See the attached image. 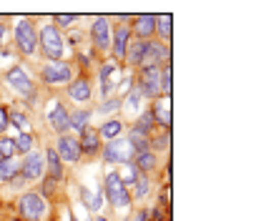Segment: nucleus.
Listing matches in <instances>:
<instances>
[{
	"label": "nucleus",
	"instance_id": "nucleus-35",
	"mask_svg": "<svg viewBox=\"0 0 261 221\" xmlns=\"http://www.w3.org/2000/svg\"><path fill=\"white\" fill-rule=\"evenodd\" d=\"M8 124H15V126L20 128V133H28V118L23 113H10L8 116Z\"/></svg>",
	"mask_w": 261,
	"mask_h": 221
},
{
	"label": "nucleus",
	"instance_id": "nucleus-30",
	"mask_svg": "<svg viewBox=\"0 0 261 221\" xmlns=\"http://www.w3.org/2000/svg\"><path fill=\"white\" fill-rule=\"evenodd\" d=\"M141 91H130V93H126V101H121V106H126V111H130V113H136L138 111V106H141Z\"/></svg>",
	"mask_w": 261,
	"mask_h": 221
},
{
	"label": "nucleus",
	"instance_id": "nucleus-16",
	"mask_svg": "<svg viewBox=\"0 0 261 221\" xmlns=\"http://www.w3.org/2000/svg\"><path fill=\"white\" fill-rule=\"evenodd\" d=\"M68 95H70L73 101H78V103L91 101V95H93V86H91V81H86V78H75V81L68 86Z\"/></svg>",
	"mask_w": 261,
	"mask_h": 221
},
{
	"label": "nucleus",
	"instance_id": "nucleus-27",
	"mask_svg": "<svg viewBox=\"0 0 261 221\" xmlns=\"http://www.w3.org/2000/svg\"><path fill=\"white\" fill-rule=\"evenodd\" d=\"M153 124H156V121H153V113H151V111H143V113H141V118L136 121L133 131H138V133L148 136V133H151V128H153Z\"/></svg>",
	"mask_w": 261,
	"mask_h": 221
},
{
	"label": "nucleus",
	"instance_id": "nucleus-22",
	"mask_svg": "<svg viewBox=\"0 0 261 221\" xmlns=\"http://www.w3.org/2000/svg\"><path fill=\"white\" fill-rule=\"evenodd\" d=\"M18 171H20L18 158H0V181H10V179H15Z\"/></svg>",
	"mask_w": 261,
	"mask_h": 221
},
{
	"label": "nucleus",
	"instance_id": "nucleus-25",
	"mask_svg": "<svg viewBox=\"0 0 261 221\" xmlns=\"http://www.w3.org/2000/svg\"><path fill=\"white\" fill-rule=\"evenodd\" d=\"M126 61L128 65H141L143 63V43H130L128 48H126Z\"/></svg>",
	"mask_w": 261,
	"mask_h": 221
},
{
	"label": "nucleus",
	"instance_id": "nucleus-42",
	"mask_svg": "<svg viewBox=\"0 0 261 221\" xmlns=\"http://www.w3.org/2000/svg\"><path fill=\"white\" fill-rule=\"evenodd\" d=\"M70 221H81V219H75V216H73V214H70Z\"/></svg>",
	"mask_w": 261,
	"mask_h": 221
},
{
	"label": "nucleus",
	"instance_id": "nucleus-14",
	"mask_svg": "<svg viewBox=\"0 0 261 221\" xmlns=\"http://www.w3.org/2000/svg\"><path fill=\"white\" fill-rule=\"evenodd\" d=\"M78 146H81V154H98L100 151V136H98L96 128H83L81 131V138H78Z\"/></svg>",
	"mask_w": 261,
	"mask_h": 221
},
{
	"label": "nucleus",
	"instance_id": "nucleus-11",
	"mask_svg": "<svg viewBox=\"0 0 261 221\" xmlns=\"http://www.w3.org/2000/svg\"><path fill=\"white\" fill-rule=\"evenodd\" d=\"M91 38H93V45L98 51H108L111 48V26H108V18L98 15L91 26Z\"/></svg>",
	"mask_w": 261,
	"mask_h": 221
},
{
	"label": "nucleus",
	"instance_id": "nucleus-13",
	"mask_svg": "<svg viewBox=\"0 0 261 221\" xmlns=\"http://www.w3.org/2000/svg\"><path fill=\"white\" fill-rule=\"evenodd\" d=\"M48 124L53 131H58L61 136H63L65 131L70 128V121H68V111H65L63 103H53L50 108H48Z\"/></svg>",
	"mask_w": 261,
	"mask_h": 221
},
{
	"label": "nucleus",
	"instance_id": "nucleus-6",
	"mask_svg": "<svg viewBox=\"0 0 261 221\" xmlns=\"http://www.w3.org/2000/svg\"><path fill=\"white\" fill-rule=\"evenodd\" d=\"M138 91L143 98H159L161 93V68L159 65H146L141 78H138Z\"/></svg>",
	"mask_w": 261,
	"mask_h": 221
},
{
	"label": "nucleus",
	"instance_id": "nucleus-4",
	"mask_svg": "<svg viewBox=\"0 0 261 221\" xmlns=\"http://www.w3.org/2000/svg\"><path fill=\"white\" fill-rule=\"evenodd\" d=\"M45 211H48V206H45L43 193H38V191L23 193V199H20V216L25 221H40L45 216Z\"/></svg>",
	"mask_w": 261,
	"mask_h": 221
},
{
	"label": "nucleus",
	"instance_id": "nucleus-38",
	"mask_svg": "<svg viewBox=\"0 0 261 221\" xmlns=\"http://www.w3.org/2000/svg\"><path fill=\"white\" fill-rule=\"evenodd\" d=\"M8 128V111L5 108H0V133Z\"/></svg>",
	"mask_w": 261,
	"mask_h": 221
},
{
	"label": "nucleus",
	"instance_id": "nucleus-37",
	"mask_svg": "<svg viewBox=\"0 0 261 221\" xmlns=\"http://www.w3.org/2000/svg\"><path fill=\"white\" fill-rule=\"evenodd\" d=\"M116 108H121V98H113V101H103V103H100V111H103V113L116 111Z\"/></svg>",
	"mask_w": 261,
	"mask_h": 221
},
{
	"label": "nucleus",
	"instance_id": "nucleus-12",
	"mask_svg": "<svg viewBox=\"0 0 261 221\" xmlns=\"http://www.w3.org/2000/svg\"><path fill=\"white\" fill-rule=\"evenodd\" d=\"M151 61V65L156 63H163L168 65V58H171V53H168V48L163 45V43H156V40H146L143 43V61Z\"/></svg>",
	"mask_w": 261,
	"mask_h": 221
},
{
	"label": "nucleus",
	"instance_id": "nucleus-41",
	"mask_svg": "<svg viewBox=\"0 0 261 221\" xmlns=\"http://www.w3.org/2000/svg\"><path fill=\"white\" fill-rule=\"evenodd\" d=\"M53 184H56V181H45V189L43 191H45V193H50V191H53Z\"/></svg>",
	"mask_w": 261,
	"mask_h": 221
},
{
	"label": "nucleus",
	"instance_id": "nucleus-43",
	"mask_svg": "<svg viewBox=\"0 0 261 221\" xmlns=\"http://www.w3.org/2000/svg\"><path fill=\"white\" fill-rule=\"evenodd\" d=\"M96 221H108V219H103V216H98V219Z\"/></svg>",
	"mask_w": 261,
	"mask_h": 221
},
{
	"label": "nucleus",
	"instance_id": "nucleus-32",
	"mask_svg": "<svg viewBox=\"0 0 261 221\" xmlns=\"http://www.w3.org/2000/svg\"><path fill=\"white\" fill-rule=\"evenodd\" d=\"M133 189H136V199H143V196L148 193V189H151V179H148L146 174H141L138 181L133 184Z\"/></svg>",
	"mask_w": 261,
	"mask_h": 221
},
{
	"label": "nucleus",
	"instance_id": "nucleus-8",
	"mask_svg": "<svg viewBox=\"0 0 261 221\" xmlns=\"http://www.w3.org/2000/svg\"><path fill=\"white\" fill-rule=\"evenodd\" d=\"M5 81L10 83V88H15L18 93L25 95L28 101L33 98V81H31V76L25 73V68H20V65L10 68V70L5 73Z\"/></svg>",
	"mask_w": 261,
	"mask_h": 221
},
{
	"label": "nucleus",
	"instance_id": "nucleus-36",
	"mask_svg": "<svg viewBox=\"0 0 261 221\" xmlns=\"http://www.w3.org/2000/svg\"><path fill=\"white\" fill-rule=\"evenodd\" d=\"M75 20H78V15H68V13L56 15V28H68V26H73Z\"/></svg>",
	"mask_w": 261,
	"mask_h": 221
},
{
	"label": "nucleus",
	"instance_id": "nucleus-29",
	"mask_svg": "<svg viewBox=\"0 0 261 221\" xmlns=\"http://www.w3.org/2000/svg\"><path fill=\"white\" fill-rule=\"evenodd\" d=\"M13 143H15V154L20 151V154L28 156V154L33 151V136L31 133H18V136L13 138Z\"/></svg>",
	"mask_w": 261,
	"mask_h": 221
},
{
	"label": "nucleus",
	"instance_id": "nucleus-2",
	"mask_svg": "<svg viewBox=\"0 0 261 221\" xmlns=\"http://www.w3.org/2000/svg\"><path fill=\"white\" fill-rule=\"evenodd\" d=\"M15 43H18V48H20L23 56H33L38 51V31H35L33 20L20 18L15 23Z\"/></svg>",
	"mask_w": 261,
	"mask_h": 221
},
{
	"label": "nucleus",
	"instance_id": "nucleus-18",
	"mask_svg": "<svg viewBox=\"0 0 261 221\" xmlns=\"http://www.w3.org/2000/svg\"><path fill=\"white\" fill-rule=\"evenodd\" d=\"M43 161H45V166H48L50 181H61V179H63V163H61L58 154H56L53 149H48V151L43 154Z\"/></svg>",
	"mask_w": 261,
	"mask_h": 221
},
{
	"label": "nucleus",
	"instance_id": "nucleus-15",
	"mask_svg": "<svg viewBox=\"0 0 261 221\" xmlns=\"http://www.w3.org/2000/svg\"><path fill=\"white\" fill-rule=\"evenodd\" d=\"M133 33L138 35V43H146L156 33V15H138L133 23Z\"/></svg>",
	"mask_w": 261,
	"mask_h": 221
},
{
	"label": "nucleus",
	"instance_id": "nucleus-1",
	"mask_svg": "<svg viewBox=\"0 0 261 221\" xmlns=\"http://www.w3.org/2000/svg\"><path fill=\"white\" fill-rule=\"evenodd\" d=\"M38 45L48 61H61L63 58V35L56 26H45L38 33Z\"/></svg>",
	"mask_w": 261,
	"mask_h": 221
},
{
	"label": "nucleus",
	"instance_id": "nucleus-40",
	"mask_svg": "<svg viewBox=\"0 0 261 221\" xmlns=\"http://www.w3.org/2000/svg\"><path fill=\"white\" fill-rule=\"evenodd\" d=\"M5 35H8V31H5V26H0V48L5 45Z\"/></svg>",
	"mask_w": 261,
	"mask_h": 221
},
{
	"label": "nucleus",
	"instance_id": "nucleus-23",
	"mask_svg": "<svg viewBox=\"0 0 261 221\" xmlns=\"http://www.w3.org/2000/svg\"><path fill=\"white\" fill-rule=\"evenodd\" d=\"M121 131H123V124H121V121H116V118H111V121H106L103 126L98 128V136H100V138L113 141V138H118V136H121Z\"/></svg>",
	"mask_w": 261,
	"mask_h": 221
},
{
	"label": "nucleus",
	"instance_id": "nucleus-9",
	"mask_svg": "<svg viewBox=\"0 0 261 221\" xmlns=\"http://www.w3.org/2000/svg\"><path fill=\"white\" fill-rule=\"evenodd\" d=\"M43 171H45V161H43V154H38V151H31L28 158L20 163V174L28 181H40Z\"/></svg>",
	"mask_w": 261,
	"mask_h": 221
},
{
	"label": "nucleus",
	"instance_id": "nucleus-7",
	"mask_svg": "<svg viewBox=\"0 0 261 221\" xmlns=\"http://www.w3.org/2000/svg\"><path fill=\"white\" fill-rule=\"evenodd\" d=\"M43 81L50 83V86H61V83H68L70 76H73V68L65 63V61H48L40 70Z\"/></svg>",
	"mask_w": 261,
	"mask_h": 221
},
{
	"label": "nucleus",
	"instance_id": "nucleus-34",
	"mask_svg": "<svg viewBox=\"0 0 261 221\" xmlns=\"http://www.w3.org/2000/svg\"><path fill=\"white\" fill-rule=\"evenodd\" d=\"M0 158H15V143H13V138H0Z\"/></svg>",
	"mask_w": 261,
	"mask_h": 221
},
{
	"label": "nucleus",
	"instance_id": "nucleus-10",
	"mask_svg": "<svg viewBox=\"0 0 261 221\" xmlns=\"http://www.w3.org/2000/svg\"><path fill=\"white\" fill-rule=\"evenodd\" d=\"M56 154L61 161H68V163H78L81 161V146H78V138H73V136H58V149H56Z\"/></svg>",
	"mask_w": 261,
	"mask_h": 221
},
{
	"label": "nucleus",
	"instance_id": "nucleus-24",
	"mask_svg": "<svg viewBox=\"0 0 261 221\" xmlns=\"http://www.w3.org/2000/svg\"><path fill=\"white\" fill-rule=\"evenodd\" d=\"M156 31H159V38H161L163 43L171 40V31H173L171 15H156Z\"/></svg>",
	"mask_w": 261,
	"mask_h": 221
},
{
	"label": "nucleus",
	"instance_id": "nucleus-20",
	"mask_svg": "<svg viewBox=\"0 0 261 221\" xmlns=\"http://www.w3.org/2000/svg\"><path fill=\"white\" fill-rule=\"evenodd\" d=\"M116 65L113 63H103L100 65V93L106 95H111V91H113V76H116Z\"/></svg>",
	"mask_w": 261,
	"mask_h": 221
},
{
	"label": "nucleus",
	"instance_id": "nucleus-21",
	"mask_svg": "<svg viewBox=\"0 0 261 221\" xmlns=\"http://www.w3.org/2000/svg\"><path fill=\"white\" fill-rule=\"evenodd\" d=\"M151 113H153V121H159L163 128L171 126V111H168V101H166V98H159V101H156V106L151 108Z\"/></svg>",
	"mask_w": 261,
	"mask_h": 221
},
{
	"label": "nucleus",
	"instance_id": "nucleus-19",
	"mask_svg": "<svg viewBox=\"0 0 261 221\" xmlns=\"http://www.w3.org/2000/svg\"><path fill=\"white\" fill-rule=\"evenodd\" d=\"M133 166L138 168V174H148V171H153V166H156V156H153V151H151V149L138 151V154L133 156Z\"/></svg>",
	"mask_w": 261,
	"mask_h": 221
},
{
	"label": "nucleus",
	"instance_id": "nucleus-3",
	"mask_svg": "<svg viewBox=\"0 0 261 221\" xmlns=\"http://www.w3.org/2000/svg\"><path fill=\"white\" fill-rule=\"evenodd\" d=\"M106 196L111 199V204H113L116 209H126L130 204L128 186H123V181H121V176H118L116 171H111V174L106 176Z\"/></svg>",
	"mask_w": 261,
	"mask_h": 221
},
{
	"label": "nucleus",
	"instance_id": "nucleus-17",
	"mask_svg": "<svg viewBox=\"0 0 261 221\" xmlns=\"http://www.w3.org/2000/svg\"><path fill=\"white\" fill-rule=\"evenodd\" d=\"M130 43V31L126 26H118L113 33V56L116 58H126V48Z\"/></svg>",
	"mask_w": 261,
	"mask_h": 221
},
{
	"label": "nucleus",
	"instance_id": "nucleus-5",
	"mask_svg": "<svg viewBox=\"0 0 261 221\" xmlns=\"http://www.w3.org/2000/svg\"><path fill=\"white\" fill-rule=\"evenodd\" d=\"M133 156H136V151L128 138H113V141H108V146L103 151V158L108 163H133Z\"/></svg>",
	"mask_w": 261,
	"mask_h": 221
},
{
	"label": "nucleus",
	"instance_id": "nucleus-26",
	"mask_svg": "<svg viewBox=\"0 0 261 221\" xmlns=\"http://www.w3.org/2000/svg\"><path fill=\"white\" fill-rule=\"evenodd\" d=\"M81 193H83V204L88 206V211H98V209L103 206V193H100V191H93V193H91L88 189H83Z\"/></svg>",
	"mask_w": 261,
	"mask_h": 221
},
{
	"label": "nucleus",
	"instance_id": "nucleus-33",
	"mask_svg": "<svg viewBox=\"0 0 261 221\" xmlns=\"http://www.w3.org/2000/svg\"><path fill=\"white\" fill-rule=\"evenodd\" d=\"M121 176V174H118ZM138 168L133 166V163H126V171H123V176H121V181H123V186H128V184H136L138 181Z\"/></svg>",
	"mask_w": 261,
	"mask_h": 221
},
{
	"label": "nucleus",
	"instance_id": "nucleus-31",
	"mask_svg": "<svg viewBox=\"0 0 261 221\" xmlns=\"http://www.w3.org/2000/svg\"><path fill=\"white\" fill-rule=\"evenodd\" d=\"M173 70H171V65H163L161 68V93L163 95H171V86H173Z\"/></svg>",
	"mask_w": 261,
	"mask_h": 221
},
{
	"label": "nucleus",
	"instance_id": "nucleus-39",
	"mask_svg": "<svg viewBox=\"0 0 261 221\" xmlns=\"http://www.w3.org/2000/svg\"><path fill=\"white\" fill-rule=\"evenodd\" d=\"M133 221H148V211H138V214H136V219Z\"/></svg>",
	"mask_w": 261,
	"mask_h": 221
},
{
	"label": "nucleus",
	"instance_id": "nucleus-28",
	"mask_svg": "<svg viewBox=\"0 0 261 221\" xmlns=\"http://www.w3.org/2000/svg\"><path fill=\"white\" fill-rule=\"evenodd\" d=\"M88 118H91V111H75V113H68L70 128H75V131H83V128L88 126Z\"/></svg>",
	"mask_w": 261,
	"mask_h": 221
}]
</instances>
